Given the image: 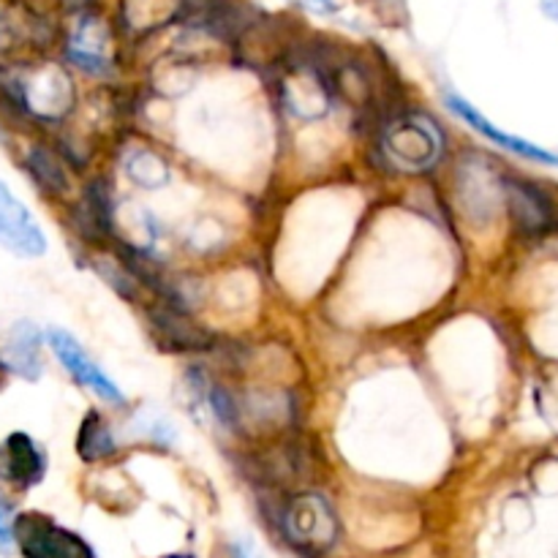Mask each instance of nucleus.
<instances>
[{
    "mask_svg": "<svg viewBox=\"0 0 558 558\" xmlns=\"http://www.w3.org/2000/svg\"><path fill=\"white\" fill-rule=\"evenodd\" d=\"M381 150L387 161L401 172H425L439 163L445 140L434 120L425 114H403L385 129Z\"/></svg>",
    "mask_w": 558,
    "mask_h": 558,
    "instance_id": "1",
    "label": "nucleus"
},
{
    "mask_svg": "<svg viewBox=\"0 0 558 558\" xmlns=\"http://www.w3.org/2000/svg\"><path fill=\"white\" fill-rule=\"evenodd\" d=\"M281 529L289 543L308 556H322L336 545L338 518L319 494H300L283 507Z\"/></svg>",
    "mask_w": 558,
    "mask_h": 558,
    "instance_id": "2",
    "label": "nucleus"
},
{
    "mask_svg": "<svg viewBox=\"0 0 558 558\" xmlns=\"http://www.w3.org/2000/svg\"><path fill=\"white\" fill-rule=\"evenodd\" d=\"M14 543L25 558H96L80 534L60 529L38 512H25L14 521Z\"/></svg>",
    "mask_w": 558,
    "mask_h": 558,
    "instance_id": "3",
    "label": "nucleus"
},
{
    "mask_svg": "<svg viewBox=\"0 0 558 558\" xmlns=\"http://www.w3.org/2000/svg\"><path fill=\"white\" fill-rule=\"evenodd\" d=\"M505 196L515 229L526 238H545L558 229V202L534 180L505 178Z\"/></svg>",
    "mask_w": 558,
    "mask_h": 558,
    "instance_id": "4",
    "label": "nucleus"
},
{
    "mask_svg": "<svg viewBox=\"0 0 558 558\" xmlns=\"http://www.w3.org/2000/svg\"><path fill=\"white\" fill-rule=\"evenodd\" d=\"M0 245L25 259H36L47 251L44 229L3 180H0Z\"/></svg>",
    "mask_w": 558,
    "mask_h": 558,
    "instance_id": "5",
    "label": "nucleus"
},
{
    "mask_svg": "<svg viewBox=\"0 0 558 558\" xmlns=\"http://www.w3.org/2000/svg\"><path fill=\"white\" fill-rule=\"evenodd\" d=\"M49 347H52L54 357L63 363V368L69 371L82 387H87V390H93L98 398H104V401L109 403H123V392L118 390V385L87 357L85 349L76 343L74 336H69L65 330H49Z\"/></svg>",
    "mask_w": 558,
    "mask_h": 558,
    "instance_id": "6",
    "label": "nucleus"
},
{
    "mask_svg": "<svg viewBox=\"0 0 558 558\" xmlns=\"http://www.w3.org/2000/svg\"><path fill=\"white\" fill-rule=\"evenodd\" d=\"M447 107L452 109V112L458 114L461 120H466L469 125H472L477 134H483L485 140H490L494 145H499L501 150H510L515 153V156H523L529 158V161H537V163H548V167H558V153L554 150H545V147L534 145V142L529 140H521V136H512L507 134V131L496 129L494 123H490L488 118H485L483 112H477V107H472V104L466 101V98L461 96H447Z\"/></svg>",
    "mask_w": 558,
    "mask_h": 558,
    "instance_id": "7",
    "label": "nucleus"
},
{
    "mask_svg": "<svg viewBox=\"0 0 558 558\" xmlns=\"http://www.w3.org/2000/svg\"><path fill=\"white\" fill-rule=\"evenodd\" d=\"M44 469H47V463H44L41 450L22 430L11 434L0 447V474L16 488H31V485L41 483Z\"/></svg>",
    "mask_w": 558,
    "mask_h": 558,
    "instance_id": "8",
    "label": "nucleus"
},
{
    "mask_svg": "<svg viewBox=\"0 0 558 558\" xmlns=\"http://www.w3.org/2000/svg\"><path fill=\"white\" fill-rule=\"evenodd\" d=\"M150 327L158 341L167 349H207L213 343L210 332L185 319L183 311L172 308V305H167V308H153Z\"/></svg>",
    "mask_w": 558,
    "mask_h": 558,
    "instance_id": "9",
    "label": "nucleus"
},
{
    "mask_svg": "<svg viewBox=\"0 0 558 558\" xmlns=\"http://www.w3.org/2000/svg\"><path fill=\"white\" fill-rule=\"evenodd\" d=\"M65 52H69L71 63H76L85 71H93V74H101V71H107L109 65L107 41H104V33L96 20L80 22V27L71 33V41Z\"/></svg>",
    "mask_w": 558,
    "mask_h": 558,
    "instance_id": "10",
    "label": "nucleus"
},
{
    "mask_svg": "<svg viewBox=\"0 0 558 558\" xmlns=\"http://www.w3.org/2000/svg\"><path fill=\"white\" fill-rule=\"evenodd\" d=\"M38 352H41V341H38L36 327L22 322V325L14 327L9 338V354L14 371H20L27 379H36L41 374V360H38Z\"/></svg>",
    "mask_w": 558,
    "mask_h": 558,
    "instance_id": "11",
    "label": "nucleus"
},
{
    "mask_svg": "<svg viewBox=\"0 0 558 558\" xmlns=\"http://www.w3.org/2000/svg\"><path fill=\"white\" fill-rule=\"evenodd\" d=\"M76 450H80L82 461H98V458H107L114 452V439L109 434V425L104 423L98 412H90L82 420Z\"/></svg>",
    "mask_w": 558,
    "mask_h": 558,
    "instance_id": "12",
    "label": "nucleus"
},
{
    "mask_svg": "<svg viewBox=\"0 0 558 558\" xmlns=\"http://www.w3.org/2000/svg\"><path fill=\"white\" fill-rule=\"evenodd\" d=\"M125 172L145 189H158L169 180V167L158 153L153 150H134L125 158Z\"/></svg>",
    "mask_w": 558,
    "mask_h": 558,
    "instance_id": "13",
    "label": "nucleus"
},
{
    "mask_svg": "<svg viewBox=\"0 0 558 558\" xmlns=\"http://www.w3.org/2000/svg\"><path fill=\"white\" fill-rule=\"evenodd\" d=\"M27 163H31L33 178H36L47 191H52V194H63V191H69V180H65L63 167H60L58 158L49 156L44 147H36V150L31 153V158H27Z\"/></svg>",
    "mask_w": 558,
    "mask_h": 558,
    "instance_id": "14",
    "label": "nucleus"
},
{
    "mask_svg": "<svg viewBox=\"0 0 558 558\" xmlns=\"http://www.w3.org/2000/svg\"><path fill=\"white\" fill-rule=\"evenodd\" d=\"M210 407H213V414H216L227 428H234V425H238L240 420L238 401H234L223 387H210Z\"/></svg>",
    "mask_w": 558,
    "mask_h": 558,
    "instance_id": "15",
    "label": "nucleus"
},
{
    "mask_svg": "<svg viewBox=\"0 0 558 558\" xmlns=\"http://www.w3.org/2000/svg\"><path fill=\"white\" fill-rule=\"evenodd\" d=\"M229 556L232 558H265L262 554H256L254 545L245 543V539H234V543L229 545Z\"/></svg>",
    "mask_w": 558,
    "mask_h": 558,
    "instance_id": "16",
    "label": "nucleus"
},
{
    "mask_svg": "<svg viewBox=\"0 0 558 558\" xmlns=\"http://www.w3.org/2000/svg\"><path fill=\"white\" fill-rule=\"evenodd\" d=\"M11 539H14V523H9L5 512L0 510V548H5Z\"/></svg>",
    "mask_w": 558,
    "mask_h": 558,
    "instance_id": "17",
    "label": "nucleus"
},
{
    "mask_svg": "<svg viewBox=\"0 0 558 558\" xmlns=\"http://www.w3.org/2000/svg\"><path fill=\"white\" fill-rule=\"evenodd\" d=\"M543 5H545V11H548V14L558 22V0H545Z\"/></svg>",
    "mask_w": 558,
    "mask_h": 558,
    "instance_id": "18",
    "label": "nucleus"
},
{
    "mask_svg": "<svg viewBox=\"0 0 558 558\" xmlns=\"http://www.w3.org/2000/svg\"><path fill=\"white\" fill-rule=\"evenodd\" d=\"M161 558H196V556H191V554H169V556H161Z\"/></svg>",
    "mask_w": 558,
    "mask_h": 558,
    "instance_id": "19",
    "label": "nucleus"
},
{
    "mask_svg": "<svg viewBox=\"0 0 558 558\" xmlns=\"http://www.w3.org/2000/svg\"><path fill=\"white\" fill-rule=\"evenodd\" d=\"M3 376H5V365L0 363V385H3Z\"/></svg>",
    "mask_w": 558,
    "mask_h": 558,
    "instance_id": "20",
    "label": "nucleus"
},
{
    "mask_svg": "<svg viewBox=\"0 0 558 558\" xmlns=\"http://www.w3.org/2000/svg\"><path fill=\"white\" fill-rule=\"evenodd\" d=\"M311 3H322V5H325V3H330V0H311Z\"/></svg>",
    "mask_w": 558,
    "mask_h": 558,
    "instance_id": "21",
    "label": "nucleus"
}]
</instances>
